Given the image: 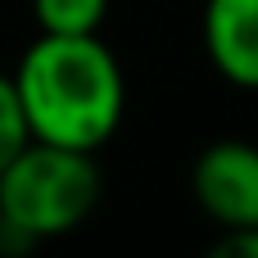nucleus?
I'll use <instances>...</instances> for the list:
<instances>
[{
	"label": "nucleus",
	"mask_w": 258,
	"mask_h": 258,
	"mask_svg": "<svg viewBox=\"0 0 258 258\" xmlns=\"http://www.w3.org/2000/svg\"><path fill=\"white\" fill-rule=\"evenodd\" d=\"M14 86H18L32 141H50L86 154H95L118 132L127 109L122 63L95 32H82V36L41 32L23 50L14 68Z\"/></svg>",
	"instance_id": "nucleus-1"
},
{
	"label": "nucleus",
	"mask_w": 258,
	"mask_h": 258,
	"mask_svg": "<svg viewBox=\"0 0 258 258\" xmlns=\"http://www.w3.org/2000/svg\"><path fill=\"white\" fill-rule=\"evenodd\" d=\"M100 204V163L86 150L27 141L0 168V222L27 240L77 231Z\"/></svg>",
	"instance_id": "nucleus-2"
},
{
	"label": "nucleus",
	"mask_w": 258,
	"mask_h": 258,
	"mask_svg": "<svg viewBox=\"0 0 258 258\" xmlns=\"http://www.w3.org/2000/svg\"><path fill=\"white\" fill-rule=\"evenodd\" d=\"M190 195L218 231L258 227V145L240 136L209 141L190 163Z\"/></svg>",
	"instance_id": "nucleus-3"
},
{
	"label": "nucleus",
	"mask_w": 258,
	"mask_h": 258,
	"mask_svg": "<svg viewBox=\"0 0 258 258\" xmlns=\"http://www.w3.org/2000/svg\"><path fill=\"white\" fill-rule=\"evenodd\" d=\"M204 54L240 91H258V0H204Z\"/></svg>",
	"instance_id": "nucleus-4"
},
{
	"label": "nucleus",
	"mask_w": 258,
	"mask_h": 258,
	"mask_svg": "<svg viewBox=\"0 0 258 258\" xmlns=\"http://www.w3.org/2000/svg\"><path fill=\"white\" fill-rule=\"evenodd\" d=\"M109 14V0H32V18L41 32H59V36H82V32H100Z\"/></svg>",
	"instance_id": "nucleus-5"
},
{
	"label": "nucleus",
	"mask_w": 258,
	"mask_h": 258,
	"mask_svg": "<svg viewBox=\"0 0 258 258\" xmlns=\"http://www.w3.org/2000/svg\"><path fill=\"white\" fill-rule=\"evenodd\" d=\"M32 141V127H27V113H23V100H18V86H14V73L0 68V168Z\"/></svg>",
	"instance_id": "nucleus-6"
},
{
	"label": "nucleus",
	"mask_w": 258,
	"mask_h": 258,
	"mask_svg": "<svg viewBox=\"0 0 258 258\" xmlns=\"http://www.w3.org/2000/svg\"><path fill=\"white\" fill-rule=\"evenodd\" d=\"M213 254H218V258H227V254L258 258V227H236V231H222V240L213 245Z\"/></svg>",
	"instance_id": "nucleus-7"
}]
</instances>
